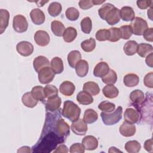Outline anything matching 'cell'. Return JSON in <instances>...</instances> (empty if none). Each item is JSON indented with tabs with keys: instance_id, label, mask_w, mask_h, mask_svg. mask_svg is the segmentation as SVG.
<instances>
[{
	"instance_id": "cell-56",
	"label": "cell",
	"mask_w": 153,
	"mask_h": 153,
	"mask_svg": "<svg viewBox=\"0 0 153 153\" xmlns=\"http://www.w3.org/2000/svg\"><path fill=\"white\" fill-rule=\"evenodd\" d=\"M30 148L27 146H22L17 150V152H30Z\"/></svg>"
},
{
	"instance_id": "cell-35",
	"label": "cell",
	"mask_w": 153,
	"mask_h": 153,
	"mask_svg": "<svg viewBox=\"0 0 153 153\" xmlns=\"http://www.w3.org/2000/svg\"><path fill=\"white\" fill-rule=\"evenodd\" d=\"M77 36V32L76 29L73 27H68L65 29L63 34V38L65 42H71L75 40Z\"/></svg>"
},
{
	"instance_id": "cell-3",
	"label": "cell",
	"mask_w": 153,
	"mask_h": 153,
	"mask_svg": "<svg viewBox=\"0 0 153 153\" xmlns=\"http://www.w3.org/2000/svg\"><path fill=\"white\" fill-rule=\"evenodd\" d=\"M81 114L80 108L74 102L66 100L63 103L62 115L69 121L73 122L79 119Z\"/></svg>"
},
{
	"instance_id": "cell-40",
	"label": "cell",
	"mask_w": 153,
	"mask_h": 153,
	"mask_svg": "<svg viewBox=\"0 0 153 153\" xmlns=\"http://www.w3.org/2000/svg\"><path fill=\"white\" fill-rule=\"evenodd\" d=\"M81 47L84 51L91 52L93 51L96 47V41L94 38H90L83 41L81 43Z\"/></svg>"
},
{
	"instance_id": "cell-22",
	"label": "cell",
	"mask_w": 153,
	"mask_h": 153,
	"mask_svg": "<svg viewBox=\"0 0 153 153\" xmlns=\"http://www.w3.org/2000/svg\"><path fill=\"white\" fill-rule=\"evenodd\" d=\"M75 68L76 74L78 76L84 77L88 72V63L85 60H81L76 65Z\"/></svg>"
},
{
	"instance_id": "cell-17",
	"label": "cell",
	"mask_w": 153,
	"mask_h": 153,
	"mask_svg": "<svg viewBox=\"0 0 153 153\" xmlns=\"http://www.w3.org/2000/svg\"><path fill=\"white\" fill-rule=\"evenodd\" d=\"M98 140L93 136L88 135L85 136L82 140V144L85 149L92 151L96 149L98 147Z\"/></svg>"
},
{
	"instance_id": "cell-54",
	"label": "cell",
	"mask_w": 153,
	"mask_h": 153,
	"mask_svg": "<svg viewBox=\"0 0 153 153\" xmlns=\"http://www.w3.org/2000/svg\"><path fill=\"white\" fill-rule=\"evenodd\" d=\"M54 153H67L68 152V147L65 145H60L59 146H58L56 149L53 151Z\"/></svg>"
},
{
	"instance_id": "cell-20",
	"label": "cell",
	"mask_w": 153,
	"mask_h": 153,
	"mask_svg": "<svg viewBox=\"0 0 153 153\" xmlns=\"http://www.w3.org/2000/svg\"><path fill=\"white\" fill-rule=\"evenodd\" d=\"M50 65V64L48 59L43 56H39L36 57L33 62V68L35 71L38 73L41 69L45 67L49 66Z\"/></svg>"
},
{
	"instance_id": "cell-37",
	"label": "cell",
	"mask_w": 153,
	"mask_h": 153,
	"mask_svg": "<svg viewBox=\"0 0 153 153\" xmlns=\"http://www.w3.org/2000/svg\"><path fill=\"white\" fill-rule=\"evenodd\" d=\"M140 148L141 145L137 140H129L125 144V149L129 153L138 152Z\"/></svg>"
},
{
	"instance_id": "cell-21",
	"label": "cell",
	"mask_w": 153,
	"mask_h": 153,
	"mask_svg": "<svg viewBox=\"0 0 153 153\" xmlns=\"http://www.w3.org/2000/svg\"><path fill=\"white\" fill-rule=\"evenodd\" d=\"M10 19L9 12L5 9L0 10V33L2 34L8 26Z\"/></svg>"
},
{
	"instance_id": "cell-59",
	"label": "cell",
	"mask_w": 153,
	"mask_h": 153,
	"mask_svg": "<svg viewBox=\"0 0 153 153\" xmlns=\"http://www.w3.org/2000/svg\"><path fill=\"white\" fill-rule=\"evenodd\" d=\"M105 2V1H97V0H93V3L94 4V5H99L100 4H102L103 3H104Z\"/></svg>"
},
{
	"instance_id": "cell-51",
	"label": "cell",
	"mask_w": 153,
	"mask_h": 153,
	"mask_svg": "<svg viewBox=\"0 0 153 153\" xmlns=\"http://www.w3.org/2000/svg\"><path fill=\"white\" fill-rule=\"evenodd\" d=\"M143 38L145 39L149 42L153 41V28H147L143 33Z\"/></svg>"
},
{
	"instance_id": "cell-13",
	"label": "cell",
	"mask_w": 153,
	"mask_h": 153,
	"mask_svg": "<svg viewBox=\"0 0 153 153\" xmlns=\"http://www.w3.org/2000/svg\"><path fill=\"white\" fill-rule=\"evenodd\" d=\"M34 39L37 45L41 47H44L47 45L50 41V36L48 33L42 30H37L34 35Z\"/></svg>"
},
{
	"instance_id": "cell-33",
	"label": "cell",
	"mask_w": 153,
	"mask_h": 153,
	"mask_svg": "<svg viewBox=\"0 0 153 153\" xmlns=\"http://www.w3.org/2000/svg\"><path fill=\"white\" fill-rule=\"evenodd\" d=\"M22 101L25 106L31 108L35 107L38 103V100L33 97L31 92L25 93L22 97Z\"/></svg>"
},
{
	"instance_id": "cell-26",
	"label": "cell",
	"mask_w": 153,
	"mask_h": 153,
	"mask_svg": "<svg viewBox=\"0 0 153 153\" xmlns=\"http://www.w3.org/2000/svg\"><path fill=\"white\" fill-rule=\"evenodd\" d=\"M153 51L152 45L149 44L141 43L138 44L137 48V53L141 57H146L148 55Z\"/></svg>"
},
{
	"instance_id": "cell-11",
	"label": "cell",
	"mask_w": 153,
	"mask_h": 153,
	"mask_svg": "<svg viewBox=\"0 0 153 153\" xmlns=\"http://www.w3.org/2000/svg\"><path fill=\"white\" fill-rule=\"evenodd\" d=\"M130 99L137 109L142 105L145 100V94L140 90H134L131 92L130 94Z\"/></svg>"
},
{
	"instance_id": "cell-50",
	"label": "cell",
	"mask_w": 153,
	"mask_h": 153,
	"mask_svg": "<svg viewBox=\"0 0 153 153\" xmlns=\"http://www.w3.org/2000/svg\"><path fill=\"white\" fill-rule=\"evenodd\" d=\"M152 77H153V73L152 72H151L148 74H147L143 79V82L145 86L147 87L152 88L153 87V84H152Z\"/></svg>"
},
{
	"instance_id": "cell-53",
	"label": "cell",
	"mask_w": 153,
	"mask_h": 153,
	"mask_svg": "<svg viewBox=\"0 0 153 153\" xmlns=\"http://www.w3.org/2000/svg\"><path fill=\"white\" fill-rule=\"evenodd\" d=\"M152 139H149L146 140L144 143V148L146 151L149 152H152Z\"/></svg>"
},
{
	"instance_id": "cell-55",
	"label": "cell",
	"mask_w": 153,
	"mask_h": 153,
	"mask_svg": "<svg viewBox=\"0 0 153 153\" xmlns=\"http://www.w3.org/2000/svg\"><path fill=\"white\" fill-rule=\"evenodd\" d=\"M152 56H153V54L152 53L149 54V55H148L146 57V59H145V62H146V65L149 66L150 68H152L153 65H152Z\"/></svg>"
},
{
	"instance_id": "cell-38",
	"label": "cell",
	"mask_w": 153,
	"mask_h": 153,
	"mask_svg": "<svg viewBox=\"0 0 153 153\" xmlns=\"http://www.w3.org/2000/svg\"><path fill=\"white\" fill-rule=\"evenodd\" d=\"M102 80L106 84L113 85L117 81V73L113 69H109L107 74L102 78Z\"/></svg>"
},
{
	"instance_id": "cell-52",
	"label": "cell",
	"mask_w": 153,
	"mask_h": 153,
	"mask_svg": "<svg viewBox=\"0 0 153 153\" xmlns=\"http://www.w3.org/2000/svg\"><path fill=\"white\" fill-rule=\"evenodd\" d=\"M78 5L82 10H88L94 6L93 1H79Z\"/></svg>"
},
{
	"instance_id": "cell-15",
	"label": "cell",
	"mask_w": 153,
	"mask_h": 153,
	"mask_svg": "<svg viewBox=\"0 0 153 153\" xmlns=\"http://www.w3.org/2000/svg\"><path fill=\"white\" fill-rule=\"evenodd\" d=\"M61 103V99L58 96L54 97L48 98L47 99L45 103V109L47 111H50L51 112H55L59 109Z\"/></svg>"
},
{
	"instance_id": "cell-6",
	"label": "cell",
	"mask_w": 153,
	"mask_h": 153,
	"mask_svg": "<svg viewBox=\"0 0 153 153\" xmlns=\"http://www.w3.org/2000/svg\"><path fill=\"white\" fill-rule=\"evenodd\" d=\"M54 129L57 135L64 139H66L70 134L69 126L62 118H59L56 121L54 124Z\"/></svg>"
},
{
	"instance_id": "cell-30",
	"label": "cell",
	"mask_w": 153,
	"mask_h": 153,
	"mask_svg": "<svg viewBox=\"0 0 153 153\" xmlns=\"http://www.w3.org/2000/svg\"><path fill=\"white\" fill-rule=\"evenodd\" d=\"M50 66L51 69L55 74H59L63 71V63L62 60L59 57H54L52 59L50 63Z\"/></svg>"
},
{
	"instance_id": "cell-58",
	"label": "cell",
	"mask_w": 153,
	"mask_h": 153,
	"mask_svg": "<svg viewBox=\"0 0 153 153\" xmlns=\"http://www.w3.org/2000/svg\"><path fill=\"white\" fill-rule=\"evenodd\" d=\"M109 152H122V151H121L120 150H118L117 148L115 147H111L108 151Z\"/></svg>"
},
{
	"instance_id": "cell-19",
	"label": "cell",
	"mask_w": 153,
	"mask_h": 153,
	"mask_svg": "<svg viewBox=\"0 0 153 153\" xmlns=\"http://www.w3.org/2000/svg\"><path fill=\"white\" fill-rule=\"evenodd\" d=\"M75 90V85L69 81H63L59 87V91L60 93L66 96H72L74 94Z\"/></svg>"
},
{
	"instance_id": "cell-39",
	"label": "cell",
	"mask_w": 153,
	"mask_h": 153,
	"mask_svg": "<svg viewBox=\"0 0 153 153\" xmlns=\"http://www.w3.org/2000/svg\"><path fill=\"white\" fill-rule=\"evenodd\" d=\"M62 9V5L59 2H53L48 7V12L51 16L56 17L60 14Z\"/></svg>"
},
{
	"instance_id": "cell-29",
	"label": "cell",
	"mask_w": 153,
	"mask_h": 153,
	"mask_svg": "<svg viewBox=\"0 0 153 153\" xmlns=\"http://www.w3.org/2000/svg\"><path fill=\"white\" fill-rule=\"evenodd\" d=\"M81 60V54L78 50H72L68 55V61L69 65L74 68L78 62Z\"/></svg>"
},
{
	"instance_id": "cell-18",
	"label": "cell",
	"mask_w": 153,
	"mask_h": 153,
	"mask_svg": "<svg viewBox=\"0 0 153 153\" xmlns=\"http://www.w3.org/2000/svg\"><path fill=\"white\" fill-rule=\"evenodd\" d=\"M109 67L107 63L105 62H100L98 63L94 67L93 70V75L99 78H102L109 71Z\"/></svg>"
},
{
	"instance_id": "cell-34",
	"label": "cell",
	"mask_w": 153,
	"mask_h": 153,
	"mask_svg": "<svg viewBox=\"0 0 153 153\" xmlns=\"http://www.w3.org/2000/svg\"><path fill=\"white\" fill-rule=\"evenodd\" d=\"M98 119L97 113L93 109H87L85 111L83 120L87 124H91L94 123Z\"/></svg>"
},
{
	"instance_id": "cell-23",
	"label": "cell",
	"mask_w": 153,
	"mask_h": 153,
	"mask_svg": "<svg viewBox=\"0 0 153 153\" xmlns=\"http://www.w3.org/2000/svg\"><path fill=\"white\" fill-rule=\"evenodd\" d=\"M120 16L123 20L126 22L132 21L134 19V11L133 8L128 6H124L120 10Z\"/></svg>"
},
{
	"instance_id": "cell-28",
	"label": "cell",
	"mask_w": 153,
	"mask_h": 153,
	"mask_svg": "<svg viewBox=\"0 0 153 153\" xmlns=\"http://www.w3.org/2000/svg\"><path fill=\"white\" fill-rule=\"evenodd\" d=\"M102 92L104 96L109 99H114L118 96L119 91L118 89L114 85H106L102 89Z\"/></svg>"
},
{
	"instance_id": "cell-12",
	"label": "cell",
	"mask_w": 153,
	"mask_h": 153,
	"mask_svg": "<svg viewBox=\"0 0 153 153\" xmlns=\"http://www.w3.org/2000/svg\"><path fill=\"white\" fill-rule=\"evenodd\" d=\"M140 112L137 110L129 108L126 109L124 117L126 121L134 124L139 121L140 119Z\"/></svg>"
},
{
	"instance_id": "cell-7",
	"label": "cell",
	"mask_w": 153,
	"mask_h": 153,
	"mask_svg": "<svg viewBox=\"0 0 153 153\" xmlns=\"http://www.w3.org/2000/svg\"><path fill=\"white\" fill-rule=\"evenodd\" d=\"M13 27L17 32L23 33L26 32L28 28V23L26 17L20 14L15 16L13 20Z\"/></svg>"
},
{
	"instance_id": "cell-27",
	"label": "cell",
	"mask_w": 153,
	"mask_h": 153,
	"mask_svg": "<svg viewBox=\"0 0 153 153\" xmlns=\"http://www.w3.org/2000/svg\"><path fill=\"white\" fill-rule=\"evenodd\" d=\"M123 82L126 86L133 87L139 84V78L135 74H128L124 76Z\"/></svg>"
},
{
	"instance_id": "cell-31",
	"label": "cell",
	"mask_w": 153,
	"mask_h": 153,
	"mask_svg": "<svg viewBox=\"0 0 153 153\" xmlns=\"http://www.w3.org/2000/svg\"><path fill=\"white\" fill-rule=\"evenodd\" d=\"M138 44L134 40L128 41L124 45V51L127 56H133L137 52Z\"/></svg>"
},
{
	"instance_id": "cell-4",
	"label": "cell",
	"mask_w": 153,
	"mask_h": 153,
	"mask_svg": "<svg viewBox=\"0 0 153 153\" xmlns=\"http://www.w3.org/2000/svg\"><path fill=\"white\" fill-rule=\"evenodd\" d=\"M123 114V108L121 106H118L117 109L114 110L113 112L106 113L102 112L100 114V116L103 123L106 126H112L115 124L119 122Z\"/></svg>"
},
{
	"instance_id": "cell-41",
	"label": "cell",
	"mask_w": 153,
	"mask_h": 153,
	"mask_svg": "<svg viewBox=\"0 0 153 153\" xmlns=\"http://www.w3.org/2000/svg\"><path fill=\"white\" fill-rule=\"evenodd\" d=\"M81 30L86 34H89L92 29V21L89 17H84L80 23Z\"/></svg>"
},
{
	"instance_id": "cell-47",
	"label": "cell",
	"mask_w": 153,
	"mask_h": 153,
	"mask_svg": "<svg viewBox=\"0 0 153 153\" xmlns=\"http://www.w3.org/2000/svg\"><path fill=\"white\" fill-rule=\"evenodd\" d=\"M120 30L121 33V38L123 39H128L131 37L132 32L129 25L122 26L120 27Z\"/></svg>"
},
{
	"instance_id": "cell-45",
	"label": "cell",
	"mask_w": 153,
	"mask_h": 153,
	"mask_svg": "<svg viewBox=\"0 0 153 153\" xmlns=\"http://www.w3.org/2000/svg\"><path fill=\"white\" fill-rule=\"evenodd\" d=\"M110 33L109 29H100L96 33V39L99 41H109Z\"/></svg>"
},
{
	"instance_id": "cell-10",
	"label": "cell",
	"mask_w": 153,
	"mask_h": 153,
	"mask_svg": "<svg viewBox=\"0 0 153 153\" xmlns=\"http://www.w3.org/2000/svg\"><path fill=\"white\" fill-rule=\"evenodd\" d=\"M16 50L20 55L27 57L31 55L33 52V46L30 42L23 41L17 44Z\"/></svg>"
},
{
	"instance_id": "cell-16",
	"label": "cell",
	"mask_w": 153,
	"mask_h": 153,
	"mask_svg": "<svg viewBox=\"0 0 153 153\" xmlns=\"http://www.w3.org/2000/svg\"><path fill=\"white\" fill-rule=\"evenodd\" d=\"M32 22L36 25H40L45 22V16L44 12L39 8H34L30 13Z\"/></svg>"
},
{
	"instance_id": "cell-32",
	"label": "cell",
	"mask_w": 153,
	"mask_h": 153,
	"mask_svg": "<svg viewBox=\"0 0 153 153\" xmlns=\"http://www.w3.org/2000/svg\"><path fill=\"white\" fill-rule=\"evenodd\" d=\"M52 32L57 36H62L65 30L64 25L59 20H54L51 23Z\"/></svg>"
},
{
	"instance_id": "cell-42",
	"label": "cell",
	"mask_w": 153,
	"mask_h": 153,
	"mask_svg": "<svg viewBox=\"0 0 153 153\" xmlns=\"http://www.w3.org/2000/svg\"><path fill=\"white\" fill-rule=\"evenodd\" d=\"M98 108L101 110L102 112L109 113L111 112H113L115 109V105L114 103L105 100L101 102L99 105Z\"/></svg>"
},
{
	"instance_id": "cell-48",
	"label": "cell",
	"mask_w": 153,
	"mask_h": 153,
	"mask_svg": "<svg viewBox=\"0 0 153 153\" xmlns=\"http://www.w3.org/2000/svg\"><path fill=\"white\" fill-rule=\"evenodd\" d=\"M69 152L71 153H84L85 152V148L82 144L79 143H75L71 146Z\"/></svg>"
},
{
	"instance_id": "cell-44",
	"label": "cell",
	"mask_w": 153,
	"mask_h": 153,
	"mask_svg": "<svg viewBox=\"0 0 153 153\" xmlns=\"http://www.w3.org/2000/svg\"><path fill=\"white\" fill-rule=\"evenodd\" d=\"M44 90L45 97L47 99L54 97L58 96V93H59L58 89L56 86L53 85H50V84L47 85L44 88Z\"/></svg>"
},
{
	"instance_id": "cell-2",
	"label": "cell",
	"mask_w": 153,
	"mask_h": 153,
	"mask_svg": "<svg viewBox=\"0 0 153 153\" xmlns=\"http://www.w3.org/2000/svg\"><path fill=\"white\" fill-rule=\"evenodd\" d=\"M98 13L99 17L109 25L117 24L121 19L120 10L110 3L103 4L99 9Z\"/></svg>"
},
{
	"instance_id": "cell-46",
	"label": "cell",
	"mask_w": 153,
	"mask_h": 153,
	"mask_svg": "<svg viewBox=\"0 0 153 153\" xmlns=\"http://www.w3.org/2000/svg\"><path fill=\"white\" fill-rule=\"evenodd\" d=\"M110 36L109 41L111 42H117L121 39V33L120 28L111 27L109 29Z\"/></svg>"
},
{
	"instance_id": "cell-9",
	"label": "cell",
	"mask_w": 153,
	"mask_h": 153,
	"mask_svg": "<svg viewBox=\"0 0 153 153\" xmlns=\"http://www.w3.org/2000/svg\"><path fill=\"white\" fill-rule=\"evenodd\" d=\"M72 131L76 135H85L87 131V124L83 119H78L73 121L71 124Z\"/></svg>"
},
{
	"instance_id": "cell-14",
	"label": "cell",
	"mask_w": 153,
	"mask_h": 153,
	"mask_svg": "<svg viewBox=\"0 0 153 153\" xmlns=\"http://www.w3.org/2000/svg\"><path fill=\"white\" fill-rule=\"evenodd\" d=\"M136 126L133 124L124 121L119 128L120 133L124 137H131L136 133Z\"/></svg>"
},
{
	"instance_id": "cell-43",
	"label": "cell",
	"mask_w": 153,
	"mask_h": 153,
	"mask_svg": "<svg viewBox=\"0 0 153 153\" xmlns=\"http://www.w3.org/2000/svg\"><path fill=\"white\" fill-rule=\"evenodd\" d=\"M65 15L69 20L75 21L79 17V12L75 7H69L66 10Z\"/></svg>"
},
{
	"instance_id": "cell-5",
	"label": "cell",
	"mask_w": 153,
	"mask_h": 153,
	"mask_svg": "<svg viewBox=\"0 0 153 153\" xmlns=\"http://www.w3.org/2000/svg\"><path fill=\"white\" fill-rule=\"evenodd\" d=\"M132 33L135 35H142L145 30L148 28V23L146 21L141 17H136L131 21L129 25Z\"/></svg>"
},
{
	"instance_id": "cell-49",
	"label": "cell",
	"mask_w": 153,
	"mask_h": 153,
	"mask_svg": "<svg viewBox=\"0 0 153 153\" xmlns=\"http://www.w3.org/2000/svg\"><path fill=\"white\" fill-rule=\"evenodd\" d=\"M137 6L141 10L146 9L147 8L152 5L153 1L149 0H143V1H137Z\"/></svg>"
},
{
	"instance_id": "cell-24",
	"label": "cell",
	"mask_w": 153,
	"mask_h": 153,
	"mask_svg": "<svg viewBox=\"0 0 153 153\" xmlns=\"http://www.w3.org/2000/svg\"><path fill=\"white\" fill-rule=\"evenodd\" d=\"M82 89L84 91L93 96H96L100 92L99 85L93 81H88L85 82L83 85Z\"/></svg>"
},
{
	"instance_id": "cell-60",
	"label": "cell",
	"mask_w": 153,
	"mask_h": 153,
	"mask_svg": "<svg viewBox=\"0 0 153 153\" xmlns=\"http://www.w3.org/2000/svg\"><path fill=\"white\" fill-rule=\"evenodd\" d=\"M48 1H49L48 0V1H38V2L36 1L35 2L37 4V5H38V7H42V6L44 5V4H45V3L48 2Z\"/></svg>"
},
{
	"instance_id": "cell-57",
	"label": "cell",
	"mask_w": 153,
	"mask_h": 153,
	"mask_svg": "<svg viewBox=\"0 0 153 153\" xmlns=\"http://www.w3.org/2000/svg\"><path fill=\"white\" fill-rule=\"evenodd\" d=\"M152 6L150 7V8L148 10L147 14H148V17L149 18L150 20H152Z\"/></svg>"
},
{
	"instance_id": "cell-1",
	"label": "cell",
	"mask_w": 153,
	"mask_h": 153,
	"mask_svg": "<svg viewBox=\"0 0 153 153\" xmlns=\"http://www.w3.org/2000/svg\"><path fill=\"white\" fill-rule=\"evenodd\" d=\"M65 140V139L57 135L54 129V131L44 134L42 137H41L38 143L33 146L32 151L34 152H50L56 148L57 145L63 143Z\"/></svg>"
},
{
	"instance_id": "cell-8",
	"label": "cell",
	"mask_w": 153,
	"mask_h": 153,
	"mask_svg": "<svg viewBox=\"0 0 153 153\" xmlns=\"http://www.w3.org/2000/svg\"><path fill=\"white\" fill-rule=\"evenodd\" d=\"M54 76L55 73L50 66L42 68L38 72V79L41 84H46L51 82Z\"/></svg>"
},
{
	"instance_id": "cell-25",
	"label": "cell",
	"mask_w": 153,
	"mask_h": 153,
	"mask_svg": "<svg viewBox=\"0 0 153 153\" xmlns=\"http://www.w3.org/2000/svg\"><path fill=\"white\" fill-rule=\"evenodd\" d=\"M76 100L81 105H87L93 102V98L91 94L83 90L78 93Z\"/></svg>"
},
{
	"instance_id": "cell-36",
	"label": "cell",
	"mask_w": 153,
	"mask_h": 153,
	"mask_svg": "<svg viewBox=\"0 0 153 153\" xmlns=\"http://www.w3.org/2000/svg\"><path fill=\"white\" fill-rule=\"evenodd\" d=\"M31 93L33 97L40 102H44L45 99V95L44 90V88L40 85H36L32 88Z\"/></svg>"
}]
</instances>
